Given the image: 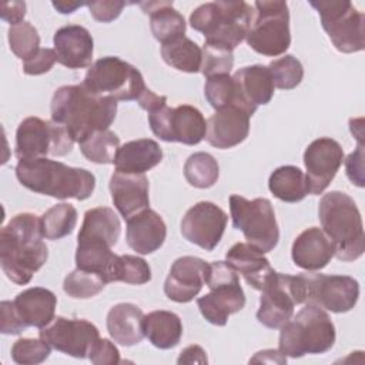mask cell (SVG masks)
Segmentation results:
<instances>
[{
    "mask_svg": "<svg viewBox=\"0 0 365 365\" xmlns=\"http://www.w3.org/2000/svg\"><path fill=\"white\" fill-rule=\"evenodd\" d=\"M57 61L68 68L91 66L94 41L90 31L78 24L60 27L53 37Z\"/></svg>",
    "mask_w": 365,
    "mask_h": 365,
    "instance_id": "cell-24",
    "label": "cell"
},
{
    "mask_svg": "<svg viewBox=\"0 0 365 365\" xmlns=\"http://www.w3.org/2000/svg\"><path fill=\"white\" fill-rule=\"evenodd\" d=\"M81 154L96 164H111L120 147L118 135L108 130L97 131L78 143Z\"/></svg>",
    "mask_w": 365,
    "mask_h": 365,
    "instance_id": "cell-38",
    "label": "cell"
},
{
    "mask_svg": "<svg viewBox=\"0 0 365 365\" xmlns=\"http://www.w3.org/2000/svg\"><path fill=\"white\" fill-rule=\"evenodd\" d=\"M81 84L94 94L108 96L117 101L138 103L148 90L141 73L133 64L115 56L96 60L87 70Z\"/></svg>",
    "mask_w": 365,
    "mask_h": 365,
    "instance_id": "cell-9",
    "label": "cell"
},
{
    "mask_svg": "<svg viewBox=\"0 0 365 365\" xmlns=\"http://www.w3.org/2000/svg\"><path fill=\"white\" fill-rule=\"evenodd\" d=\"M107 284V279L100 272L76 268L64 278L63 289L71 298L88 299L100 294Z\"/></svg>",
    "mask_w": 365,
    "mask_h": 365,
    "instance_id": "cell-39",
    "label": "cell"
},
{
    "mask_svg": "<svg viewBox=\"0 0 365 365\" xmlns=\"http://www.w3.org/2000/svg\"><path fill=\"white\" fill-rule=\"evenodd\" d=\"M13 305L21 324L44 328L54 319L57 297L47 288L31 287L16 295Z\"/></svg>",
    "mask_w": 365,
    "mask_h": 365,
    "instance_id": "cell-28",
    "label": "cell"
},
{
    "mask_svg": "<svg viewBox=\"0 0 365 365\" xmlns=\"http://www.w3.org/2000/svg\"><path fill=\"white\" fill-rule=\"evenodd\" d=\"M51 4H53V7H54L58 13H61V14H71V13H74L78 7L87 6V3H84V1H71V0H68V1H53Z\"/></svg>",
    "mask_w": 365,
    "mask_h": 365,
    "instance_id": "cell-53",
    "label": "cell"
},
{
    "mask_svg": "<svg viewBox=\"0 0 365 365\" xmlns=\"http://www.w3.org/2000/svg\"><path fill=\"white\" fill-rule=\"evenodd\" d=\"M334 245L327 234L318 227L304 230L292 242L291 257L297 267L305 271H319L334 257Z\"/></svg>",
    "mask_w": 365,
    "mask_h": 365,
    "instance_id": "cell-27",
    "label": "cell"
},
{
    "mask_svg": "<svg viewBox=\"0 0 365 365\" xmlns=\"http://www.w3.org/2000/svg\"><path fill=\"white\" fill-rule=\"evenodd\" d=\"M250 362H268V364H285L287 356L279 349H264L257 352Z\"/></svg>",
    "mask_w": 365,
    "mask_h": 365,
    "instance_id": "cell-52",
    "label": "cell"
},
{
    "mask_svg": "<svg viewBox=\"0 0 365 365\" xmlns=\"http://www.w3.org/2000/svg\"><path fill=\"white\" fill-rule=\"evenodd\" d=\"M148 124L155 137L167 143L195 145L205 138L207 121L202 113L190 104H167L148 113Z\"/></svg>",
    "mask_w": 365,
    "mask_h": 365,
    "instance_id": "cell-15",
    "label": "cell"
},
{
    "mask_svg": "<svg viewBox=\"0 0 365 365\" xmlns=\"http://www.w3.org/2000/svg\"><path fill=\"white\" fill-rule=\"evenodd\" d=\"M7 38L10 50L23 61L30 58L40 50L38 31L29 21H21L19 24L10 26Z\"/></svg>",
    "mask_w": 365,
    "mask_h": 365,
    "instance_id": "cell-40",
    "label": "cell"
},
{
    "mask_svg": "<svg viewBox=\"0 0 365 365\" xmlns=\"http://www.w3.org/2000/svg\"><path fill=\"white\" fill-rule=\"evenodd\" d=\"M342 163L344 150L336 140L329 137L314 140L304 151L309 194H322L335 178Z\"/></svg>",
    "mask_w": 365,
    "mask_h": 365,
    "instance_id": "cell-19",
    "label": "cell"
},
{
    "mask_svg": "<svg viewBox=\"0 0 365 365\" xmlns=\"http://www.w3.org/2000/svg\"><path fill=\"white\" fill-rule=\"evenodd\" d=\"M267 67L271 71L275 87L281 90H292L299 86L304 78V67L292 54L275 58Z\"/></svg>",
    "mask_w": 365,
    "mask_h": 365,
    "instance_id": "cell-41",
    "label": "cell"
},
{
    "mask_svg": "<svg viewBox=\"0 0 365 365\" xmlns=\"http://www.w3.org/2000/svg\"><path fill=\"white\" fill-rule=\"evenodd\" d=\"M163 160L160 144L151 138H138L118 147L114 157L115 171L125 174H145Z\"/></svg>",
    "mask_w": 365,
    "mask_h": 365,
    "instance_id": "cell-30",
    "label": "cell"
},
{
    "mask_svg": "<svg viewBox=\"0 0 365 365\" xmlns=\"http://www.w3.org/2000/svg\"><path fill=\"white\" fill-rule=\"evenodd\" d=\"M268 188L281 201L298 202L309 194L307 175L295 165H281L272 171Z\"/></svg>",
    "mask_w": 365,
    "mask_h": 365,
    "instance_id": "cell-33",
    "label": "cell"
},
{
    "mask_svg": "<svg viewBox=\"0 0 365 365\" xmlns=\"http://www.w3.org/2000/svg\"><path fill=\"white\" fill-rule=\"evenodd\" d=\"M318 217L322 231L334 245V257L351 262L365 251V234L361 212L355 201L342 191H331L321 197Z\"/></svg>",
    "mask_w": 365,
    "mask_h": 365,
    "instance_id": "cell-4",
    "label": "cell"
},
{
    "mask_svg": "<svg viewBox=\"0 0 365 365\" xmlns=\"http://www.w3.org/2000/svg\"><path fill=\"white\" fill-rule=\"evenodd\" d=\"M318 11L322 29L341 53L365 48V16L348 0L309 1Z\"/></svg>",
    "mask_w": 365,
    "mask_h": 365,
    "instance_id": "cell-12",
    "label": "cell"
},
{
    "mask_svg": "<svg viewBox=\"0 0 365 365\" xmlns=\"http://www.w3.org/2000/svg\"><path fill=\"white\" fill-rule=\"evenodd\" d=\"M51 354V346L43 338H20L11 346V359L20 365H37Z\"/></svg>",
    "mask_w": 365,
    "mask_h": 365,
    "instance_id": "cell-42",
    "label": "cell"
},
{
    "mask_svg": "<svg viewBox=\"0 0 365 365\" xmlns=\"http://www.w3.org/2000/svg\"><path fill=\"white\" fill-rule=\"evenodd\" d=\"M364 118H351L349 120V130L352 135L358 140V143H362L364 137Z\"/></svg>",
    "mask_w": 365,
    "mask_h": 365,
    "instance_id": "cell-54",
    "label": "cell"
},
{
    "mask_svg": "<svg viewBox=\"0 0 365 365\" xmlns=\"http://www.w3.org/2000/svg\"><path fill=\"white\" fill-rule=\"evenodd\" d=\"M207 354L200 345H190L180 352L177 364H207Z\"/></svg>",
    "mask_w": 365,
    "mask_h": 365,
    "instance_id": "cell-51",
    "label": "cell"
},
{
    "mask_svg": "<svg viewBox=\"0 0 365 365\" xmlns=\"http://www.w3.org/2000/svg\"><path fill=\"white\" fill-rule=\"evenodd\" d=\"M204 96L211 107L215 110L225 106L234 104L235 100V86L232 76L218 74L207 78L204 86Z\"/></svg>",
    "mask_w": 365,
    "mask_h": 365,
    "instance_id": "cell-44",
    "label": "cell"
},
{
    "mask_svg": "<svg viewBox=\"0 0 365 365\" xmlns=\"http://www.w3.org/2000/svg\"><path fill=\"white\" fill-rule=\"evenodd\" d=\"M1 321H0V332L4 335H17L26 327L21 324L20 318L16 314L13 301H1L0 304Z\"/></svg>",
    "mask_w": 365,
    "mask_h": 365,
    "instance_id": "cell-49",
    "label": "cell"
},
{
    "mask_svg": "<svg viewBox=\"0 0 365 365\" xmlns=\"http://www.w3.org/2000/svg\"><path fill=\"white\" fill-rule=\"evenodd\" d=\"M252 21V7L245 1H210L190 16L194 30L204 34L205 44L232 50L247 37Z\"/></svg>",
    "mask_w": 365,
    "mask_h": 365,
    "instance_id": "cell-6",
    "label": "cell"
},
{
    "mask_svg": "<svg viewBox=\"0 0 365 365\" xmlns=\"http://www.w3.org/2000/svg\"><path fill=\"white\" fill-rule=\"evenodd\" d=\"M120 234L121 222L114 210L96 207L86 211L77 235V268L100 272L106 278L108 265L115 255L111 248L117 244Z\"/></svg>",
    "mask_w": 365,
    "mask_h": 365,
    "instance_id": "cell-5",
    "label": "cell"
},
{
    "mask_svg": "<svg viewBox=\"0 0 365 365\" xmlns=\"http://www.w3.org/2000/svg\"><path fill=\"white\" fill-rule=\"evenodd\" d=\"M167 237V227L161 215L151 210H143L127 220L125 240L137 254L147 255L160 250Z\"/></svg>",
    "mask_w": 365,
    "mask_h": 365,
    "instance_id": "cell-25",
    "label": "cell"
},
{
    "mask_svg": "<svg viewBox=\"0 0 365 365\" xmlns=\"http://www.w3.org/2000/svg\"><path fill=\"white\" fill-rule=\"evenodd\" d=\"M279 329L278 349L291 358L325 354L334 346L336 336L329 315L314 304H307Z\"/></svg>",
    "mask_w": 365,
    "mask_h": 365,
    "instance_id": "cell-7",
    "label": "cell"
},
{
    "mask_svg": "<svg viewBox=\"0 0 365 365\" xmlns=\"http://www.w3.org/2000/svg\"><path fill=\"white\" fill-rule=\"evenodd\" d=\"M208 271V262L202 258L184 255L177 258L164 282V294L168 299L185 304L198 295Z\"/></svg>",
    "mask_w": 365,
    "mask_h": 365,
    "instance_id": "cell-20",
    "label": "cell"
},
{
    "mask_svg": "<svg viewBox=\"0 0 365 365\" xmlns=\"http://www.w3.org/2000/svg\"><path fill=\"white\" fill-rule=\"evenodd\" d=\"M76 141L67 130L53 120L38 117L24 118L16 130V157L19 160L44 158L47 155L63 157L73 150Z\"/></svg>",
    "mask_w": 365,
    "mask_h": 365,
    "instance_id": "cell-13",
    "label": "cell"
},
{
    "mask_svg": "<svg viewBox=\"0 0 365 365\" xmlns=\"http://www.w3.org/2000/svg\"><path fill=\"white\" fill-rule=\"evenodd\" d=\"M40 217L33 212L14 215L0 231V265L6 277L26 285L48 258Z\"/></svg>",
    "mask_w": 365,
    "mask_h": 365,
    "instance_id": "cell-1",
    "label": "cell"
},
{
    "mask_svg": "<svg viewBox=\"0 0 365 365\" xmlns=\"http://www.w3.org/2000/svg\"><path fill=\"white\" fill-rule=\"evenodd\" d=\"M108 188L113 204L124 220L150 208V184L145 174H125L114 171L110 178Z\"/></svg>",
    "mask_w": 365,
    "mask_h": 365,
    "instance_id": "cell-23",
    "label": "cell"
},
{
    "mask_svg": "<svg viewBox=\"0 0 365 365\" xmlns=\"http://www.w3.org/2000/svg\"><path fill=\"white\" fill-rule=\"evenodd\" d=\"M228 222L227 212L211 201L190 207L181 220V234L205 251H212L221 241Z\"/></svg>",
    "mask_w": 365,
    "mask_h": 365,
    "instance_id": "cell-18",
    "label": "cell"
},
{
    "mask_svg": "<svg viewBox=\"0 0 365 365\" xmlns=\"http://www.w3.org/2000/svg\"><path fill=\"white\" fill-rule=\"evenodd\" d=\"M255 17L247 33V44L258 54L277 57L291 44L288 4L281 0L254 3Z\"/></svg>",
    "mask_w": 365,
    "mask_h": 365,
    "instance_id": "cell-10",
    "label": "cell"
},
{
    "mask_svg": "<svg viewBox=\"0 0 365 365\" xmlns=\"http://www.w3.org/2000/svg\"><path fill=\"white\" fill-rule=\"evenodd\" d=\"M235 86L234 104L245 108L251 115L258 106H265L271 101L275 84L271 71L267 66L254 64L237 70L232 74Z\"/></svg>",
    "mask_w": 365,
    "mask_h": 365,
    "instance_id": "cell-22",
    "label": "cell"
},
{
    "mask_svg": "<svg viewBox=\"0 0 365 365\" xmlns=\"http://www.w3.org/2000/svg\"><path fill=\"white\" fill-rule=\"evenodd\" d=\"M201 53H202V57H201L200 71L205 78H210L218 74H230L234 66L232 50L204 43Z\"/></svg>",
    "mask_w": 365,
    "mask_h": 365,
    "instance_id": "cell-43",
    "label": "cell"
},
{
    "mask_svg": "<svg viewBox=\"0 0 365 365\" xmlns=\"http://www.w3.org/2000/svg\"><path fill=\"white\" fill-rule=\"evenodd\" d=\"M305 304V285L299 275L275 272L261 289L257 319L267 328H281L292 315L295 305Z\"/></svg>",
    "mask_w": 365,
    "mask_h": 365,
    "instance_id": "cell-14",
    "label": "cell"
},
{
    "mask_svg": "<svg viewBox=\"0 0 365 365\" xmlns=\"http://www.w3.org/2000/svg\"><path fill=\"white\" fill-rule=\"evenodd\" d=\"M108 282H125L131 285H143L151 281V268L148 262L137 255H114L108 269Z\"/></svg>",
    "mask_w": 365,
    "mask_h": 365,
    "instance_id": "cell-35",
    "label": "cell"
},
{
    "mask_svg": "<svg viewBox=\"0 0 365 365\" xmlns=\"http://www.w3.org/2000/svg\"><path fill=\"white\" fill-rule=\"evenodd\" d=\"M16 177L30 191L58 200L83 201L91 197L96 188V177L88 170L70 167L47 157L19 160Z\"/></svg>",
    "mask_w": 365,
    "mask_h": 365,
    "instance_id": "cell-3",
    "label": "cell"
},
{
    "mask_svg": "<svg viewBox=\"0 0 365 365\" xmlns=\"http://www.w3.org/2000/svg\"><path fill=\"white\" fill-rule=\"evenodd\" d=\"M41 232L46 240H60L70 235L77 224V210L68 202H60L48 208L41 217Z\"/></svg>",
    "mask_w": 365,
    "mask_h": 365,
    "instance_id": "cell-36",
    "label": "cell"
},
{
    "mask_svg": "<svg viewBox=\"0 0 365 365\" xmlns=\"http://www.w3.org/2000/svg\"><path fill=\"white\" fill-rule=\"evenodd\" d=\"M205 284L210 292L197 299L198 309L210 324L224 327L230 315L245 305L238 272L227 261L208 262Z\"/></svg>",
    "mask_w": 365,
    "mask_h": 365,
    "instance_id": "cell-8",
    "label": "cell"
},
{
    "mask_svg": "<svg viewBox=\"0 0 365 365\" xmlns=\"http://www.w3.org/2000/svg\"><path fill=\"white\" fill-rule=\"evenodd\" d=\"M184 177L191 187L210 188L220 177V167L217 160L208 153H194L184 164Z\"/></svg>",
    "mask_w": 365,
    "mask_h": 365,
    "instance_id": "cell-37",
    "label": "cell"
},
{
    "mask_svg": "<svg viewBox=\"0 0 365 365\" xmlns=\"http://www.w3.org/2000/svg\"><path fill=\"white\" fill-rule=\"evenodd\" d=\"M38 335L51 348L81 359L88 358L91 346L100 338L98 328L90 321L66 317L54 318Z\"/></svg>",
    "mask_w": 365,
    "mask_h": 365,
    "instance_id": "cell-17",
    "label": "cell"
},
{
    "mask_svg": "<svg viewBox=\"0 0 365 365\" xmlns=\"http://www.w3.org/2000/svg\"><path fill=\"white\" fill-rule=\"evenodd\" d=\"M1 19L9 24L14 26L24 21L26 3L24 1H4L1 4Z\"/></svg>",
    "mask_w": 365,
    "mask_h": 365,
    "instance_id": "cell-50",
    "label": "cell"
},
{
    "mask_svg": "<svg viewBox=\"0 0 365 365\" xmlns=\"http://www.w3.org/2000/svg\"><path fill=\"white\" fill-rule=\"evenodd\" d=\"M305 285V304L344 314L351 311L359 298V284L348 275H325L317 272L301 274Z\"/></svg>",
    "mask_w": 365,
    "mask_h": 365,
    "instance_id": "cell-16",
    "label": "cell"
},
{
    "mask_svg": "<svg viewBox=\"0 0 365 365\" xmlns=\"http://www.w3.org/2000/svg\"><path fill=\"white\" fill-rule=\"evenodd\" d=\"M107 331L114 342L123 346H134L145 336L144 312L131 302L115 304L107 314Z\"/></svg>",
    "mask_w": 365,
    "mask_h": 365,
    "instance_id": "cell-29",
    "label": "cell"
},
{
    "mask_svg": "<svg viewBox=\"0 0 365 365\" xmlns=\"http://www.w3.org/2000/svg\"><path fill=\"white\" fill-rule=\"evenodd\" d=\"M250 118L251 114L237 104L218 108L207 120L205 140L220 150L232 148L248 137Z\"/></svg>",
    "mask_w": 365,
    "mask_h": 365,
    "instance_id": "cell-21",
    "label": "cell"
},
{
    "mask_svg": "<svg viewBox=\"0 0 365 365\" xmlns=\"http://www.w3.org/2000/svg\"><path fill=\"white\" fill-rule=\"evenodd\" d=\"M88 359L96 365H114L120 362V352L110 339L98 338L88 352Z\"/></svg>",
    "mask_w": 365,
    "mask_h": 365,
    "instance_id": "cell-46",
    "label": "cell"
},
{
    "mask_svg": "<svg viewBox=\"0 0 365 365\" xmlns=\"http://www.w3.org/2000/svg\"><path fill=\"white\" fill-rule=\"evenodd\" d=\"M144 335L155 348L171 349L181 341L182 322L171 311H151L144 315Z\"/></svg>",
    "mask_w": 365,
    "mask_h": 365,
    "instance_id": "cell-32",
    "label": "cell"
},
{
    "mask_svg": "<svg viewBox=\"0 0 365 365\" xmlns=\"http://www.w3.org/2000/svg\"><path fill=\"white\" fill-rule=\"evenodd\" d=\"M345 160L346 177L356 187H364V144L358 143L356 150L351 153Z\"/></svg>",
    "mask_w": 365,
    "mask_h": 365,
    "instance_id": "cell-48",
    "label": "cell"
},
{
    "mask_svg": "<svg viewBox=\"0 0 365 365\" xmlns=\"http://www.w3.org/2000/svg\"><path fill=\"white\" fill-rule=\"evenodd\" d=\"M161 57L168 66L178 71L198 73L202 53L195 41L182 36L161 44Z\"/></svg>",
    "mask_w": 365,
    "mask_h": 365,
    "instance_id": "cell-34",
    "label": "cell"
},
{
    "mask_svg": "<svg viewBox=\"0 0 365 365\" xmlns=\"http://www.w3.org/2000/svg\"><path fill=\"white\" fill-rule=\"evenodd\" d=\"M225 261L244 277L247 284L261 291L275 275L268 258L258 248L248 242L234 244L225 254Z\"/></svg>",
    "mask_w": 365,
    "mask_h": 365,
    "instance_id": "cell-26",
    "label": "cell"
},
{
    "mask_svg": "<svg viewBox=\"0 0 365 365\" xmlns=\"http://www.w3.org/2000/svg\"><path fill=\"white\" fill-rule=\"evenodd\" d=\"M50 114L76 143H81L91 134L110 128L117 114V100L94 94L83 84L63 86L53 94Z\"/></svg>",
    "mask_w": 365,
    "mask_h": 365,
    "instance_id": "cell-2",
    "label": "cell"
},
{
    "mask_svg": "<svg viewBox=\"0 0 365 365\" xmlns=\"http://www.w3.org/2000/svg\"><path fill=\"white\" fill-rule=\"evenodd\" d=\"M125 1L121 0H98L87 3L88 11L94 20L100 23L114 21L123 11Z\"/></svg>",
    "mask_w": 365,
    "mask_h": 365,
    "instance_id": "cell-47",
    "label": "cell"
},
{
    "mask_svg": "<svg viewBox=\"0 0 365 365\" xmlns=\"http://www.w3.org/2000/svg\"><path fill=\"white\" fill-rule=\"evenodd\" d=\"M230 212L232 227L242 231L248 244L254 245L264 254L277 247L279 228L269 200H247L245 197L232 194L230 197Z\"/></svg>",
    "mask_w": 365,
    "mask_h": 365,
    "instance_id": "cell-11",
    "label": "cell"
},
{
    "mask_svg": "<svg viewBox=\"0 0 365 365\" xmlns=\"http://www.w3.org/2000/svg\"><path fill=\"white\" fill-rule=\"evenodd\" d=\"M140 7L150 16L151 33L161 44L185 34V20L182 14L174 9L173 1H141Z\"/></svg>",
    "mask_w": 365,
    "mask_h": 365,
    "instance_id": "cell-31",
    "label": "cell"
},
{
    "mask_svg": "<svg viewBox=\"0 0 365 365\" xmlns=\"http://www.w3.org/2000/svg\"><path fill=\"white\" fill-rule=\"evenodd\" d=\"M57 61L54 48H40L34 56L23 61V71L27 76H40L48 73Z\"/></svg>",
    "mask_w": 365,
    "mask_h": 365,
    "instance_id": "cell-45",
    "label": "cell"
}]
</instances>
